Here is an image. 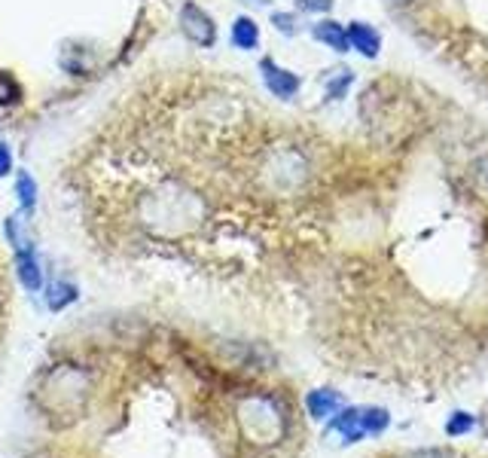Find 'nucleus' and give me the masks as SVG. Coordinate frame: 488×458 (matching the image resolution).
I'll use <instances>...</instances> for the list:
<instances>
[{"label":"nucleus","mask_w":488,"mask_h":458,"mask_svg":"<svg viewBox=\"0 0 488 458\" xmlns=\"http://www.w3.org/2000/svg\"><path fill=\"white\" fill-rule=\"evenodd\" d=\"M181 28L183 34H187V40H192L201 49H208V46L217 43V28H214V19L201 10L199 4H183L181 10Z\"/></svg>","instance_id":"f257e3e1"},{"label":"nucleus","mask_w":488,"mask_h":458,"mask_svg":"<svg viewBox=\"0 0 488 458\" xmlns=\"http://www.w3.org/2000/svg\"><path fill=\"white\" fill-rule=\"evenodd\" d=\"M260 74H262V83H266V89L272 92L275 98H293L299 92V76L293 74V71H284V67H278L272 58H262Z\"/></svg>","instance_id":"f03ea898"},{"label":"nucleus","mask_w":488,"mask_h":458,"mask_svg":"<svg viewBox=\"0 0 488 458\" xmlns=\"http://www.w3.org/2000/svg\"><path fill=\"white\" fill-rule=\"evenodd\" d=\"M15 275H19L25 291L31 293L43 291V269H40V260H37L34 245H25L15 251Z\"/></svg>","instance_id":"7ed1b4c3"},{"label":"nucleus","mask_w":488,"mask_h":458,"mask_svg":"<svg viewBox=\"0 0 488 458\" xmlns=\"http://www.w3.org/2000/svg\"><path fill=\"white\" fill-rule=\"evenodd\" d=\"M348 46H354L360 56L376 58L378 46H382V37H378L376 28L367 25V22H351V25H348Z\"/></svg>","instance_id":"20e7f679"},{"label":"nucleus","mask_w":488,"mask_h":458,"mask_svg":"<svg viewBox=\"0 0 488 458\" xmlns=\"http://www.w3.org/2000/svg\"><path fill=\"white\" fill-rule=\"evenodd\" d=\"M306 407L312 418H327L342 407V398H339L336 391H330V388H321V391H308Z\"/></svg>","instance_id":"39448f33"},{"label":"nucleus","mask_w":488,"mask_h":458,"mask_svg":"<svg viewBox=\"0 0 488 458\" xmlns=\"http://www.w3.org/2000/svg\"><path fill=\"white\" fill-rule=\"evenodd\" d=\"M260 43V28L253 19H247V15H238L235 22H232V46L235 49H257Z\"/></svg>","instance_id":"423d86ee"},{"label":"nucleus","mask_w":488,"mask_h":458,"mask_svg":"<svg viewBox=\"0 0 488 458\" xmlns=\"http://www.w3.org/2000/svg\"><path fill=\"white\" fill-rule=\"evenodd\" d=\"M330 428L336 431V434H342L345 444H354V440L367 437L363 428H360V409H345V413H339L336 418H333Z\"/></svg>","instance_id":"0eeeda50"},{"label":"nucleus","mask_w":488,"mask_h":458,"mask_svg":"<svg viewBox=\"0 0 488 458\" xmlns=\"http://www.w3.org/2000/svg\"><path fill=\"white\" fill-rule=\"evenodd\" d=\"M315 40L327 43L330 49L336 52H348V31L339 25V22H321V25H315Z\"/></svg>","instance_id":"6e6552de"},{"label":"nucleus","mask_w":488,"mask_h":458,"mask_svg":"<svg viewBox=\"0 0 488 458\" xmlns=\"http://www.w3.org/2000/svg\"><path fill=\"white\" fill-rule=\"evenodd\" d=\"M80 297V287L71 284V282H56L49 287V293H46V302H49L52 312H65L71 302H76Z\"/></svg>","instance_id":"1a4fd4ad"},{"label":"nucleus","mask_w":488,"mask_h":458,"mask_svg":"<svg viewBox=\"0 0 488 458\" xmlns=\"http://www.w3.org/2000/svg\"><path fill=\"white\" fill-rule=\"evenodd\" d=\"M37 184H34V177H31L28 172H15V199H19V205H22V211L31 214L34 211V205H37Z\"/></svg>","instance_id":"9d476101"},{"label":"nucleus","mask_w":488,"mask_h":458,"mask_svg":"<svg viewBox=\"0 0 488 458\" xmlns=\"http://www.w3.org/2000/svg\"><path fill=\"white\" fill-rule=\"evenodd\" d=\"M391 416L385 409H360V428L363 434H382L388 428Z\"/></svg>","instance_id":"9b49d317"},{"label":"nucleus","mask_w":488,"mask_h":458,"mask_svg":"<svg viewBox=\"0 0 488 458\" xmlns=\"http://www.w3.org/2000/svg\"><path fill=\"white\" fill-rule=\"evenodd\" d=\"M6 238H10L13 251H19V247L31 245L28 236H25V223H22V217H10V220H6Z\"/></svg>","instance_id":"f8f14e48"},{"label":"nucleus","mask_w":488,"mask_h":458,"mask_svg":"<svg viewBox=\"0 0 488 458\" xmlns=\"http://www.w3.org/2000/svg\"><path fill=\"white\" fill-rule=\"evenodd\" d=\"M19 101V83L6 71H0V107H10Z\"/></svg>","instance_id":"ddd939ff"},{"label":"nucleus","mask_w":488,"mask_h":458,"mask_svg":"<svg viewBox=\"0 0 488 458\" xmlns=\"http://www.w3.org/2000/svg\"><path fill=\"white\" fill-rule=\"evenodd\" d=\"M470 428H474V418H470L467 413H455L452 418H448V434H452V437H458V434H467Z\"/></svg>","instance_id":"4468645a"},{"label":"nucleus","mask_w":488,"mask_h":458,"mask_svg":"<svg viewBox=\"0 0 488 458\" xmlns=\"http://www.w3.org/2000/svg\"><path fill=\"white\" fill-rule=\"evenodd\" d=\"M272 22L278 25V31H284V34H293V31H297V19H293V15H284V13H278Z\"/></svg>","instance_id":"2eb2a0df"},{"label":"nucleus","mask_w":488,"mask_h":458,"mask_svg":"<svg viewBox=\"0 0 488 458\" xmlns=\"http://www.w3.org/2000/svg\"><path fill=\"white\" fill-rule=\"evenodd\" d=\"M13 172V157H10V147L0 144V177H6Z\"/></svg>","instance_id":"dca6fc26"},{"label":"nucleus","mask_w":488,"mask_h":458,"mask_svg":"<svg viewBox=\"0 0 488 458\" xmlns=\"http://www.w3.org/2000/svg\"><path fill=\"white\" fill-rule=\"evenodd\" d=\"M330 4H333V0H302V6H306V10H327Z\"/></svg>","instance_id":"f3484780"}]
</instances>
